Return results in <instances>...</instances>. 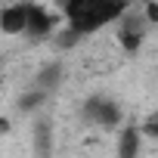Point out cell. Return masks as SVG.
Returning <instances> with one entry per match:
<instances>
[{
  "label": "cell",
  "mask_w": 158,
  "mask_h": 158,
  "mask_svg": "<svg viewBox=\"0 0 158 158\" xmlns=\"http://www.w3.org/2000/svg\"><path fill=\"white\" fill-rule=\"evenodd\" d=\"M143 133H149V136H158V109L146 118V124H143Z\"/></svg>",
  "instance_id": "obj_10"
},
{
  "label": "cell",
  "mask_w": 158,
  "mask_h": 158,
  "mask_svg": "<svg viewBox=\"0 0 158 158\" xmlns=\"http://www.w3.org/2000/svg\"><path fill=\"white\" fill-rule=\"evenodd\" d=\"M87 118L93 121V124H99V127H115V124H121V109H118V102H112V99H106V96H93V99H87Z\"/></svg>",
  "instance_id": "obj_3"
},
{
  "label": "cell",
  "mask_w": 158,
  "mask_h": 158,
  "mask_svg": "<svg viewBox=\"0 0 158 158\" xmlns=\"http://www.w3.org/2000/svg\"><path fill=\"white\" fill-rule=\"evenodd\" d=\"M37 152L44 158H50V124H37Z\"/></svg>",
  "instance_id": "obj_8"
},
{
  "label": "cell",
  "mask_w": 158,
  "mask_h": 158,
  "mask_svg": "<svg viewBox=\"0 0 158 158\" xmlns=\"http://www.w3.org/2000/svg\"><path fill=\"white\" fill-rule=\"evenodd\" d=\"M6 130H10V121H6V118H0V136H3Z\"/></svg>",
  "instance_id": "obj_12"
},
{
  "label": "cell",
  "mask_w": 158,
  "mask_h": 158,
  "mask_svg": "<svg viewBox=\"0 0 158 158\" xmlns=\"http://www.w3.org/2000/svg\"><path fill=\"white\" fill-rule=\"evenodd\" d=\"M121 28H118V40H121V47L127 50V53H136L139 50V44H143V37H146V13L143 16H130V13H124L121 19Z\"/></svg>",
  "instance_id": "obj_2"
},
{
  "label": "cell",
  "mask_w": 158,
  "mask_h": 158,
  "mask_svg": "<svg viewBox=\"0 0 158 158\" xmlns=\"http://www.w3.org/2000/svg\"><path fill=\"white\" fill-rule=\"evenodd\" d=\"M65 25L77 34H96L127 13V0H62Z\"/></svg>",
  "instance_id": "obj_1"
},
{
  "label": "cell",
  "mask_w": 158,
  "mask_h": 158,
  "mask_svg": "<svg viewBox=\"0 0 158 158\" xmlns=\"http://www.w3.org/2000/svg\"><path fill=\"white\" fill-rule=\"evenodd\" d=\"M77 37H84V34H77V31H71V28L65 25V31L56 37V44H59L62 50H68V47H74V40H77Z\"/></svg>",
  "instance_id": "obj_9"
},
{
  "label": "cell",
  "mask_w": 158,
  "mask_h": 158,
  "mask_svg": "<svg viewBox=\"0 0 158 158\" xmlns=\"http://www.w3.org/2000/svg\"><path fill=\"white\" fill-rule=\"evenodd\" d=\"M146 19L149 22H158V3H152V0L146 3Z\"/></svg>",
  "instance_id": "obj_11"
},
{
  "label": "cell",
  "mask_w": 158,
  "mask_h": 158,
  "mask_svg": "<svg viewBox=\"0 0 158 158\" xmlns=\"http://www.w3.org/2000/svg\"><path fill=\"white\" fill-rule=\"evenodd\" d=\"M59 84V65H47L40 74H37V87L40 90H53Z\"/></svg>",
  "instance_id": "obj_7"
},
{
  "label": "cell",
  "mask_w": 158,
  "mask_h": 158,
  "mask_svg": "<svg viewBox=\"0 0 158 158\" xmlns=\"http://www.w3.org/2000/svg\"><path fill=\"white\" fill-rule=\"evenodd\" d=\"M53 16L44 10V6H28V37H34V40H44L50 31H53Z\"/></svg>",
  "instance_id": "obj_5"
},
{
  "label": "cell",
  "mask_w": 158,
  "mask_h": 158,
  "mask_svg": "<svg viewBox=\"0 0 158 158\" xmlns=\"http://www.w3.org/2000/svg\"><path fill=\"white\" fill-rule=\"evenodd\" d=\"M139 143H143V130L124 127L118 136V158H139Z\"/></svg>",
  "instance_id": "obj_6"
},
{
  "label": "cell",
  "mask_w": 158,
  "mask_h": 158,
  "mask_svg": "<svg viewBox=\"0 0 158 158\" xmlns=\"http://www.w3.org/2000/svg\"><path fill=\"white\" fill-rule=\"evenodd\" d=\"M28 6L31 3H13L0 13V31L3 34H25L28 31Z\"/></svg>",
  "instance_id": "obj_4"
}]
</instances>
